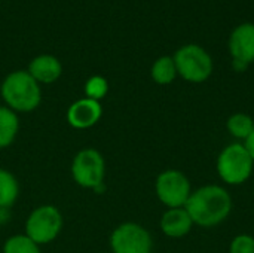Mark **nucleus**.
<instances>
[{"instance_id":"1","label":"nucleus","mask_w":254,"mask_h":253,"mask_svg":"<svg viewBox=\"0 0 254 253\" xmlns=\"http://www.w3.org/2000/svg\"><path fill=\"white\" fill-rule=\"evenodd\" d=\"M185 209L199 228H214L223 224L232 213L234 200L222 185H204L193 189Z\"/></svg>"},{"instance_id":"2","label":"nucleus","mask_w":254,"mask_h":253,"mask_svg":"<svg viewBox=\"0 0 254 253\" xmlns=\"http://www.w3.org/2000/svg\"><path fill=\"white\" fill-rule=\"evenodd\" d=\"M0 95L15 113H30L40 106L42 88L27 70H15L3 79Z\"/></svg>"},{"instance_id":"3","label":"nucleus","mask_w":254,"mask_h":253,"mask_svg":"<svg viewBox=\"0 0 254 253\" xmlns=\"http://www.w3.org/2000/svg\"><path fill=\"white\" fill-rule=\"evenodd\" d=\"M254 161L241 142L226 145L216 160V171L220 180L228 186L244 185L253 174Z\"/></svg>"},{"instance_id":"4","label":"nucleus","mask_w":254,"mask_h":253,"mask_svg":"<svg viewBox=\"0 0 254 253\" xmlns=\"http://www.w3.org/2000/svg\"><path fill=\"white\" fill-rule=\"evenodd\" d=\"M177 75L190 84H202L213 75L214 63L207 49L196 43L183 45L173 55Z\"/></svg>"},{"instance_id":"5","label":"nucleus","mask_w":254,"mask_h":253,"mask_svg":"<svg viewBox=\"0 0 254 253\" xmlns=\"http://www.w3.org/2000/svg\"><path fill=\"white\" fill-rule=\"evenodd\" d=\"M63 230V215L54 204H42L33 209L25 221V236L36 245H49Z\"/></svg>"},{"instance_id":"6","label":"nucleus","mask_w":254,"mask_h":253,"mask_svg":"<svg viewBox=\"0 0 254 253\" xmlns=\"http://www.w3.org/2000/svg\"><path fill=\"white\" fill-rule=\"evenodd\" d=\"M71 177L85 189H98L104 185L106 161L100 151L94 148L80 149L71 161Z\"/></svg>"},{"instance_id":"7","label":"nucleus","mask_w":254,"mask_h":253,"mask_svg":"<svg viewBox=\"0 0 254 253\" xmlns=\"http://www.w3.org/2000/svg\"><path fill=\"white\" fill-rule=\"evenodd\" d=\"M192 191L189 177L177 169L161 171L155 180V194L167 209L185 207Z\"/></svg>"},{"instance_id":"8","label":"nucleus","mask_w":254,"mask_h":253,"mask_svg":"<svg viewBox=\"0 0 254 253\" xmlns=\"http://www.w3.org/2000/svg\"><path fill=\"white\" fill-rule=\"evenodd\" d=\"M110 252L113 253H152V234L137 222H124L110 234Z\"/></svg>"},{"instance_id":"9","label":"nucleus","mask_w":254,"mask_h":253,"mask_svg":"<svg viewBox=\"0 0 254 253\" xmlns=\"http://www.w3.org/2000/svg\"><path fill=\"white\" fill-rule=\"evenodd\" d=\"M228 48L237 70H246L254 63V24L244 22L235 27L229 36Z\"/></svg>"},{"instance_id":"10","label":"nucleus","mask_w":254,"mask_h":253,"mask_svg":"<svg viewBox=\"0 0 254 253\" xmlns=\"http://www.w3.org/2000/svg\"><path fill=\"white\" fill-rule=\"evenodd\" d=\"M103 116V106L100 101L82 97L71 103L67 109L65 119L67 124L74 130L92 128Z\"/></svg>"},{"instance_id":"11","label":"nucleus","mask_w":254,"mask_h":253,"mask_svg":"<svg viewBox=\"0 0 254 253\" xmlns=\"http://www.w3.org/2000/svg\"><path fill=\"white\" fill-rule=\"evenodd\" d=\"M27 72L39 85H51L61 78L63 64L55 55L42 54L30 61Z\"/></svg>"},{"instance_id":"12","label":"nucleus","mask_w":254,"mask_h":253,"mask_svg":"<svg viewBox=\"0 0 254 253\" xmlns=\"http://www.w3.org/2000/svg\"><path fill=\"white\" fill-rule=\"evenodd\" d=\"M159 227L165 237L183 239L192 231L195 225L188 210L185 207H177V209H167L164 212L159 221Z\"/></svg>"},{"instance_id":"13","label":"nucleus","mask_w":254,"mask_h":253,"mask_svg":"<svg viewBox=\"0 0 254 253\" xmlns=\"http://www.w3.org/2000/svg\"><path fill=\"white\" fill-rule=\"evenodd\" d=\"M19 131V118L12 109L0 106V149L9 148Z\"/></svg>"},{"instance_id":"14","label":"nucleus","mask_w":254,"mask_h":253,"mask_svg":"<svg viewBox=\"0 0 254 253\" xmlns=\"http://www.w3.org/2000/svg\"><path fill=\"white\" fill-rule=\"evenodd\" d=\"M19 195L16 177L6 169L0 167V209H12Z\"/></svg>"},{"instance_id":"15","label":"nucleus","mask_w":254,"mask_h":253,"mask_svg":"<svg viewBox=\"0 0 254 253\" xmlns=\"http://www.w3.org/2000/svg\"><path fill=\"white\" fill-rule=\"evenodd\" d=\"M150 76H152L153 82L158 85L173 84L176 81V78L179 76L174 58L170 55H162L158 60H155V63L150 67Z\"/></svg>"},{"instance_id":"16","label":"nucleus","mask_w":254,"mask_h":253,"mask_svg":"<svg viewBox=\"0 0 254 253\" xmlns=\"http://www.w3.org/2000/svg\"><path fill=\"white\" fill-rule=\"evenodd\" d=\"M253 128L254 119L244 112H237V113L231 115L226 121V131L237 142H241V143H244L249 139Z\"/></svg>"},{"instance_id":"17","label":"nucleus","mask_w":254,"mask_h":253,"mask_svg":"<svg viewBox=\"0 0 254 253\" xmlns=\"http://www.w3.org/2000/svg\"><path fill=\"white\" fill-rule=\"evenodd\" d=\"M3 253H42L40 246L36 245L25 234H15L6 239Z\"/></svg>"},{"instance_id":"18","label":"nucleus","mask_w":254,"mask_h":253,"mask_svg":"<svg viewBox=\"0 0 254 253\" xmlns=\"http://www.w3.org/2000/svg\"><path fill=\"white\" fill-rule=\"evenodd\" d=\"M83 91H85L86 98H91V100H95V101L101 103V100L109 92V82H107V79L104 76L94 75L85 82Z\"/></svg>"},{"instance_id":"19","label":"nucleus","mask_w":254,"mask_h":253,"mask_svg":"<svg viewBox=\"0 0 254 253\" xmlns=\"http://www.w3.org/2000/svg\"><path fill=\"white\" fill-rule=\"evenodd\" d=\"M229 253H254V237L252 234H238L231 240Z\"/></svg>"},{"instance_id":"20","label":"nucleus","mask_w":254,"mask_h":253,"mask_svg":"<svg viewBox=\"0 0 254 253\" xmlns=\"http://www.w3.org/2000/svg\"><path fill=\"white\" fill-rule=\"evenodd\" d=\"M244 145H246V148H247L249 154L252 155V158H253V161H254V128H253V131H252V134L249 136V139L244 142Z\"/></svg>"},{"instance_id":"21","label":"nucleus","mask_w":254,"mask_h":253,"mask_svg":"<svg viewBox=\"0 0 254 253\" xmlns=\"http://www.w3.org/2000/svg\"><path fill=\"white\" fill-rule=\"evenodd\" d=\"M9 210L10 209H0V225H4L6 222H9V219H10Z\"/></svg>"},{"instance_id":"22","label":"nucleus","mask_w":254,"mask_h":253,"mask_svg":"<svg viewBox=\"0 0 254 253\" xmlns=\"http://www.w3.org/2000/svg\"><path fill=\"white\" fill-rule=\"evenodd\" d=\"M101 253H113V252H101Z\"/></svg>"}]
</instances>
